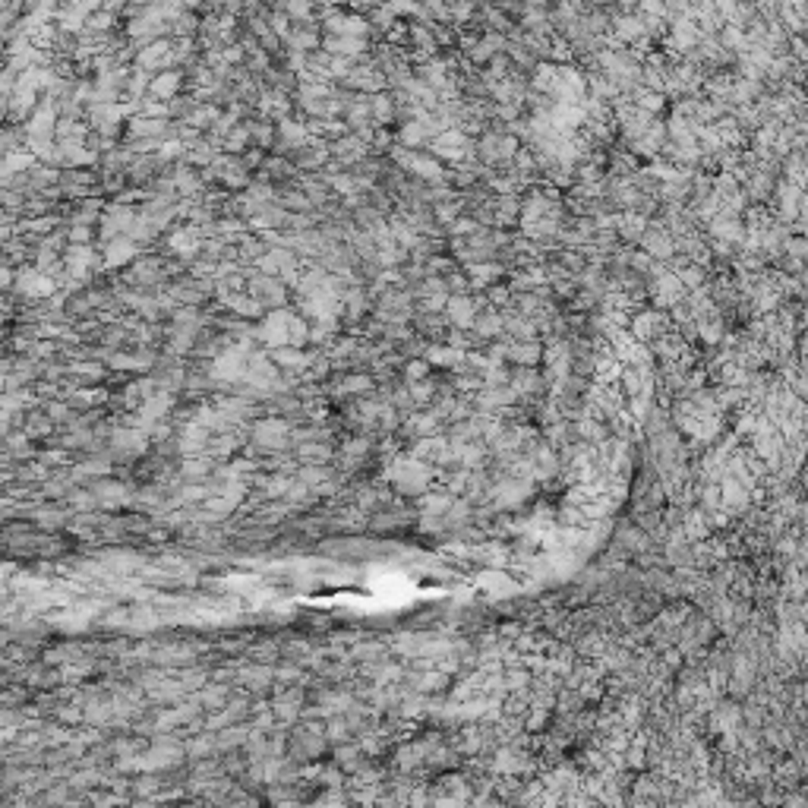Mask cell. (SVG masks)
<instances>
[{
  "instance_id": "5bb4252c",
  "label": "cell",
  "mask_w": 808,
  "mask_h": 808,
  "mask_svg": "<svg viewBox=\"0 0 808 808\" xmlns=\"http://www.w3.org/2000/svg\"><path fill=\"white\" fill-rule=\"evenodd\" d=\"M171 243H174V249H180V253H186V256H190L193 249H196V240H193V231H177Z\"/></svg>"
},
{
  "instance_id": "5b68a950",
  "label": "cell",
  "mask_w": 808,
  "mask_h": 808,
  "mask_svg": "<svg viewBox=\"0 0 808 808\" xmlns=\"http://www.w3.org/2000/svg\"><path fill=\"white\" fill-rule=\"evenodd\" d=\"M171 60H174V51L165 45V41H155V45H149L146 51L139 54L142 67H161V64H171Z\"/></svg>"
},
{
  "instance_id": "9a60e30c",
  "label": "cell",
  "mask_w": 808,
  "mask_h": 808,
  "mask_svg": "<svg viewBox=\"0 0 808 808\" xmlns=\"http://www.w3.org/2000/svg\"><path fill=\"white\" fill-rule=\"evenodd\" d=\"M373 117H379V121H388V117H392V102H388L385 95L373 98Z\"/></svg>"
},
{
  "instance_id": "4fadbf2b",
  "label": "cell",
  "mask_w": 808,
  "mask_h": 808,
  "mask_svg": "<svg viewBox=\"0 0 808 808\" xmlns=\"http://www.w3.org/2000/svg\"><path fill=\"white\" fill-rule=\"evenodd\" d=\"M335 152L341 155L344 161H354V158H360V155H363V142H357V139H344V142H338V146H335Z\"/></svg>"
},
{
  "instance_id": "52a82bcc",
  "label": "cell",
  "mask_w": 808,
  "mask_h": 808,
  "mask_svg": "<svg viewBox=\"0 0 808 808\" xmlns=\"http://www.w3.org/2000/svg\"><path fill=\"white\" fill-rule=\"evenodd\" d=\"M165 127H167L165 121H152V117H136V121L130 123V133L139 136V139H149V136H152V139H158V136L165 133Z\"/></svg>"
},
{
  "instance_id": "ba28073f",
  "label": "cell",
  "mask_w": 808,
  "mask_h": 808,
  "mask_svg": "<svg viewBox=\"0 0 808 808\" xmlns=\"http://www.w3.org/2000/svg\"><path fill=\"white\" fill-rule=\"evenodd\" d=\"M180 85V76L177 73H161V76H155L152 83H149V95L155 98H171L174 92H177Z\"/></svg>"
},
{
  "instance_id": "9c48e42d",
  "label": "cell",
  "mask_w": 808,
  "mask_h": 808,
  "mask_svg": "<svg viewBox=\"0 0 808 808\" xmlns=\"http://www.w3.org/2000/svg\"><path fill=\"white\" fill-rule=\"evenodd\" d=\"M253 287L256 294H266L272 303H281L285 300V291H281V285H278V278H268V275H259V278H253Z\"/></svg>"
},
{
  "instance_id": "8fae6325",
  "label": "cell",
  "mask_w": 808,
  "mask_h": 808,
  "mask_svg": "<svg viewBox=\"0 0 808 808\" xmlns=\"http://www.w3.org/2000/svg\"><path fill=\"white\" fill-rule=\"evenodd\" d=\"M281 139H285V146H297V149H303L306 130H303V127H297V123H281Z\"/></svg>"
},
{
  "instance_id": "7c38bea8",
  "label": "cell",
  "mask_w": 808,
  "mask_h": 808,
  "mask_svg": "<svg viewBox=\"0 0 808 808\" xmlns=\"http://www.w3.org/2000/svg\"><path fill=\"white\" fill-rule=\"evenodd\" d=\"M427 133H430L427 123H404V127H401V139L408 142V146H417Z\"/></svg>"
},
{
  "instance_id": "e0dca14e",
  "label": "cell",
  "mask_w": 808,
  "mask_h": 808,
  "mask_svg": "<svg viewBox=\"0 0 808 808\" xmlns=\"http://www.w3.org/2000/svg\"><path fill=\"white\" fill-rule=\"evenodd\" d=\"M287 13H294V16H306V13H310V7H287Z\"/></svg>"
},
{
  "instance_id": "2e32d148",
  "label": "cell",
  "mask_w": 808,
  "mask_h": 808,
  "mask_svg": "<svg viewBox=\"0 0 808 808\" xmlns=\"http://www.w3.org/2000/svg\"><path fill=\"white\" fill-rule=\"evenodd\" d=\"M294 45H297V48H316V35L297 32V35H294Z\"/></svg>"
},
{
  "instance_id": "3957f363",
  "label": "cell",
  "mask_w": 808,
  "mask_h": 808,
  "mask_svg": "<svg viewBox=\"0 0 808 808\" xmlns=\"http://www.w3.org/2000/svg\"><path fill=\"white\" fill-rule=\"evenodd\" d=\"M133 256H136V240L117 237V240L108 243V256H104V262H108V266H123V262H130Z\"/></svg>"
},
{
  "instance_id": "277c9868",
  "label": "cell",
  "mask_w": 808,
  "mask_h": 808,
  "mask_svg": "<svg viewBox=\"0 0 808 808\" xmlns=\"http://www.w3.org/2000/svg\"><path fill=\"white\" fill-rule=\"evenodd\" d=\"M20 291H22V294H51V291H54V281L45 278L41 272H22V275H20Z\"/></svg>"
},
{
  "instance_id": "8992f818",
  "label": "cell",
  "mask_w": 808,
  "mask_h": 808,
  "mask_svg": "<svg viewBox=\"0 0 808 808\" xmlns=\"http://www.w3.org/2000/svg\"><path fill=\"white\" fill-rule=\"evenodd\" d=\"M325 51L329 54H344V57H357L367 51L363 39H325Z\"/></svg>"
},
{
  "instance_id": "30bf717a",
  "label": "cell",
  "mask_w": 808,
  "mask_h": 808,
  "mask_svg": "<svg viewBox=\"0 0 808 808\" xmlns=\"http://www.w3.org/2000/svg\"><path fill=\"white\" fill-rule=\"evenodd\" d=\"M272 360L281 363V367H303L306 357L300 354V350H294V348H275V350H272Z\"/></svg>"
},
{
  "instance_id": "7a4b0ae2",
  "label": "cell",
  "mask_w": 808,
  "mask_h": 808,
  "mask_svg": "<svg viewBox=\"0 0 808 808\" xmlns=\"http://www.w3.org/2000/svg\"><path fill=\"white\" fill-rule=\"evenodd\" d=\"M104 231H102V237L104 240H117V234H123V231H133L130 224H136L133 221V215H130V209L127 205H111L108 209V215H104Z\"/></svg>"
},
{
  "instance_id": "6da1fadb",
  "label": "cell",
  "mask_w": 808,
  "mask_h": 808,
  "mask_svg": "<svg viewBox=\"0 0 808 808\" xmlns=\"http://www.w3.org/2000/svg\"><path fill=\"white\" fill-rule=\"evenodd\" d=\"M291 322H294V316H287V313H275V316H268L266 322H262L259 335L266 338L268 344H291Z\"/></svg>"
}]
</instances>
